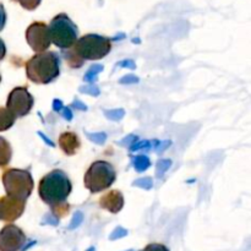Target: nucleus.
Wrapping results in <instances>:
<instances>
[{"mask_svg": "<svg viewBox=\"0 0 251 251\" xmlns=\"http://www.w3.org/2000/svg\"><path fill=\"white\" fill-rule=\"evenodd\" d=\"M172 166V161L171 159H159L157 162V169H156V176L158 178H162V176L166 174V172L171 168Z\"/></svg>", "mask_w": 251, "mask_h": 251, "instance_id": "obj_19", "label": "nucleus"}, {"mask_svg": "<svg viewBox=\"0 0 251 251\" xmlns=\"http://www.w3.org/2000/svg\"><path fill=\"white\" fill-rule=\"evenodd\" d=\"M63 102H61L60 100H53V109L55 110V112H60L61 109H63Z\"/></svg>", "mask_w": 251, "mask_h": 251, "instance_id": "obj_38", "label": "nucleus"}, {"mask_svg": "<svg viewBox=\"0 0 251 251\" xmlns=\"http://www.w3.org/2000/svg\"><path fill=\"white\" fill-rule=\"evenodd\" d=\"M104 115L109 120H114V122H119L123 119V117L125 115L124 109H110V110H104Z\"/></svg>", "mask_w": 251, "mask_h": 251, "instance_id": "obj_21", "label": "nucleus"}, {"mask_svg": "<svg viewBox=\"0 0 251 251\" xmlns=\"http://www.w3.org/2000/svg\"><path fill=\"white\" fill-rule=\"evenodd\" d=\"M59 146L61 147L64 152H65L68 156H73L76 152L78 151L81 146V142L78 140L77 135L74 134V132H63L59 137Z\"/></svg>", "mask_w": 251, "mask_h": 251, "instance_id": "obj_12", "label": "nucleus"}, {"mask_svg": "<svg viewBox=\"0 0 251 251\" xmlns=\"http://www.w3.org/2000/svg\"><path fill=\"white\" fill-rule=\"evenodd\" d=\"M15 119L16 117L7 108L0 107V131L10 129L14 125Z\"/></svg>", "mask_w": 251, "mask_h": 251, "instance_id": "obj_14", "label": "nucleus"}, {"mask_svg": "<svg viewBox=\"0 0 251 251\" xmlns=\"http://www.w3.org/2000/svg\"><path fill=\"white\" fill-rule=\"evenodd\" d=\"M60 112L66 120H69V122H70V120L73 119V112H71L70 107H63V109H61Z\"/></svg>", "mask_w": 251, "mask_h": 251, "instance_id": "obj_35", "label": "nucleus"}, {"mask_svg": "<svg viewBox=\"0 0 251 251\" xmlns=\"http://www.w3.org/2000/svg\"><path fill=\"white\" fill-rule=\"evenodd\" d=\"M26 41L32 50L36 53H43L50 46L48 26L44 22H33L26 29Z\"/></svg>", "mask_w": 251, "mask_h": 251, "instance_id": "obj_8", "label": "nucleus"}, {"mask_svg": "<svg viewBox=\"0 0 251 251\" xmlns=\"http://www.w3.org/2000/svg\"><path fill=\"white\" fill-rule=\"evenodd\" d=\"M100 206L110 213H118L124 207V196L119 190H112L100 199Z\"/></svg>", "mask_w": 251, "mask_h": 251, "instance_id": "obj_11", "label": "nucleus"}, {"mask_svg": "<svg viewBox=\"0 0 251 251\" xmlns=\"http://www.w3.org/2000/svg\"><path fill=\"white\" fill-rule=\"evenodd\" d=\"M132 185L137 186V188L150 190V189L152 188V185H153V181H152L151 178H147V176H145V178H140V179H137V180H135L134 183H132Z\"/></svg>", "mask_w": 251, "mask_h": 251, "instance_id": "obj_23", "label": "nucleus"}, {"mask_svg": "<svg viewBox=\"0 0 251 251\" xmlns=\"http://www.w3.org/2000/svg\"><path fill=\"white\" fill-rule=\"evenodd\" d=\"M152 145H153V150L157 153H162L163 151H166L169 146L172 145V142L169 140H166V141H157V140H153L152 141Z\"/></svg>", "mask_w": 251, "mask_h": 251, "instance_id": "obj_24", "label": "nucleus"}, {"mask_svg": "<svg viewBox=\"0 0 251 251\" xmlns=\"http://www.w3.org/2000/svg\"><path fill=\"white\" fill-rule=\"evenodd\" d=\"M63 56L70 68L77 69V68H81V66H82L83 60L77 55V54L75 53V50H74L73 48L65 49V50L63 51Z\"/></svg>", "mask_w": 251, "mask_h": 251, "instance_id": "obj_15", "label": "nucleus"}, {"mask_svg": "<svg viewBox=\"0 0 251 251\" xmlns=\"http://www.w3.org/2000/svg\"><path fill=\"white\" fill-rule=\"evenodd\" d=\"M82 221H83L82 212L77 211V212H76L75 215H74L73 221H71V223H70V226H69V228H70V229H74V228L78 227V226H80L81 223H82Z\"/></svg>", "mask_w": 251, "mask_h": 251, "instance_id": "obj_28", "label": "nucleus"}, {"mask_svg": "<svg viewBox=\"0 0 251 251\" xmlns=\"http://www.w3.org/2000/svg\"><path fill=\"white\" fill-rule=\"evenodd\" d=\"M34 100L26 87H16L7 97V109L15 117H26L33 107Z\"/></svg>", "mask_w": 251, "mask_h": 251, "instance_id": "obj_7", "label": "nucleus"}, {"mask_svg": "<svg viewBox=\"0 0 251 251\" xmlns=\"http://www.w3.org/2000/svg\"><path fill=\"white\" fill-rule=\"evenodd\" d=\"M71 107H74L75 109H77V110H87V105H86L85 103H82L81 100H74L73 104H71Z\"/></svg>", "mask_w": 251, "mask_h": 251, "instance_id": "obj_36", "label": "nucleus"}, {"mask_svg": "<svg viewBox=\"0 0 251 251\" xmlns=\"http://www.w3.org/2000/svg\"><path fill=\"white\" fill-rule=\"evenodd\" d=\"M152 141H147V140H144V141H137L130 147V151H140V150H150L151 149Z\"/></svg>", "mask_w": 251, "mask_h": 251, "instance_id": "obj_26", "label": "nucleus"}, {"mask_svg": "<svg viewBox=\"0 0 251 251\" xmlns=\"http://www.w3.org/2000/svg\"><path fill=\"white\" fill-rule=\"evenodd\" d=\"M117 179L114 167L105 161H96L86 172L83 183L92 194L100 193L109 188Z\"/></svg>", "mask_w": 251, "mask_h": 251, "instance_id": "obj_5", "label": "nucleus"}, {"mask_svg": "<svg viewBox=\"0 0 251 251\" xmlns=\"http://www.w3.org/2000/svg\"><path fill=\"white\" fill-rule=\"evenodd\" d=\"M51 212H53L54 217L59 218H63L70 212V205L68 202H63V203H59V205H55L51 207Z\"/></svg>", "mask_w": 251, "mask_h": 251, "instance_id": "obj_18", "label": "nucleus"}, {"mask_svg": "<svg viewBox=\"0 0 251 251\" xmlns=\"http://www.w3.org/2000/svg\"><path fill=\"white\" fill-rule=\"evenodd\" d=\"M137 141H139V137H137L136 135H129V136L124 137V139H123L119 144L122 145L123 147H129L130 149V147H131L132 145Z\"/></svg>", "mask_w": 251, "mask_h": 251, "instance_id": "obj_27", "label": "nucleus"}, {"mask_svg": "<svg viewBox=\"0 0 251 251\" xmlns=\"http://www.w3.org/2000/svg\"><path fill=\"white\" fill-rule=\"evenodd\" d=\"M5 24H6V11L4 9V5L0 4V31H2Z\"/></svg>", "mask_w": 251, "mask_h": 251, "instance_id": "obj_31", "label": "nucleus"}, {"mask_svg": "<svg viewBox=\"0 0 251 251\" xmlns=\"http://www.w3.org/2000/svg\"><path fill=\"white\" fill-rule=\"evenodd\" d=\"M12 1L19 2V4L21 5L24 9L32 11V10L37 9V7L39 6V4H41L42 0H12Z\"/></svg>", "mask_w": 251, "mask_h": 251, "instance_id": "obj_22", "label": "nucleus"}, {"mask_svg": "<svg viewBox=\"0 0 251 251\" xmlns=\"http://www.w3.org/2000/svg\"><path fill=\"white\" fill-rule=\"evenodd\" d=\"M78 91H80L81 93H85V95H90V96H93V97H97L98 95H100V88L97 87V86L95 85H87V86H82V87L78 88Z\"/></svg>", "mask_w": 251, "mask_h": 251, "instance_id": "obj_25", "label": "nucleus"}, {"mask_svg": "<svg viewBox=\"0 0 251 251\" xmlns=\"http://www.w3.org/2000/svg\"><path fill=\"white\" fill-rule=\"evenodd\" d=\"M48 31L50 42L63 50L71 48L77 41V26L66 14L56 15L49 24Z\"/></svg>", "mask_w": 251, "mask_h": 251, "instance_id": "obj_3", "label": "nucleus"}, {"mask_svg": "<svg viewBox=\"0 0 251 251\" xmlns=\"http://www.w3.org/2000/svg\"><path fill=\"white\" fill-rule=\"evenodd\" d=\"M73 49L82 60H98L109 54L112 42L107 37L90 33L78 38Z\"/></svg>", "mask_w": 251, "mask_h": 251, "instance_id": "obj_4", "label": "nucleus"}, {"mask_svg": "<svg viewBox=\"0 0 251 251\" xmlns=\"http://www.w3.org/2000/svg\"><path fill=\"white\" fill-rule=\"evenodd\" d=\"M142 251H169V250L168 248L164 247L163 244H157V243H153V244L147 245V247Z\"/></svg>", "mask_w": 251, "mask_h": 251, "instance_id": "obj_30", "label": "nucleus"}, {"mask_svg": "<svg viewBox=\"0 0 251 251\" xmlns=\"http://www.w3.org/2000/svg\"><path fill=\"white\" fill-rule=\"evenodd\" d=\"M73 190L69 176L60 169L51 171L41 179L38 186V193L42 201L50 207L66 202V199Z\"/></svg>", "mask_w": 251, "mask_h": 251, "instance_id": "obj_1", "label": "nucleus"}, {"mask_svg": "<svg viewBox=\"0 0 251 251\" xmlns=\"http://www.w3.org/2000/svg\"><path fill=\"white\" fill-rule=\"evenodd\" d=\"M0 81H1V76H0Z\"/></svg>", "mask_w": 251, "mask_h": 251, "instance_id": "obj_40", "label": "nucleus"}, {"mask_svg": "<svg viewBox=\"0 0 251 251\" xmlns=\"http://www.w3.org/2000/svg\"><path fill=\"white\" fill-rule=\"evenodd\" d=\"M5 54H6V46H5L4 41L0 38V61L5 58Z\"/></svg>", "mask_w": 251, "mask_h": 251, "instance_id": "obj_37", "label": "nucleus"}, {"mask_svg": "<svg viewBox=\"0 0 251 251\" xmlns=\"http://www.w3.org/2000/svg\"><path fill=\"white\" fill-rule=\"evenodd\" d=\"M26 243V235L21 228L7 225L0 230V251H20Z\"/></svg>", "mask_w": 251, "mask_h": 251, "instance_id": "obj_9", "label": "nucleus"}, {"mask_svg": "<svg viewBox=\"0 0 251 251\" xmlns=\"http://www.w3.org/2000/svg\"><path fill=\"white\" fill-rule=\"evenodd\" d=\"M5 191L10 198L26 201L33 190V179L29 172L24 169H9L2 176Z\"/></svg>", "mask_w": 251, "mask_h": 251, "instance_id": "obj_6", "label": "nucleus"}, {"mask_svg": "<svg viewBox=\"0 0 251 251\" xmlns=\"http://www.w3.org/2000/svg\"><path fill=\"white\" fill-rule=\"evenodd\" d=\"M132 166H134L135 171L142 173V172L147 171L151 166V161H150L149 157L146 154H139V156H135L132 158Z\"/></svg>", "mask_w": 251, "mask_h": 251, "instance_id": "obj_16", "label": "nucleus"}, {"mask_svg": "<svg viewBox=\"0 0 251 251\" xmlns=\"http://www.w3.org/2000/svg\"><path fill=\"white\" fill-rule=\"evenodd\" d=\"M12 156V150L9 142L0 136V168L9 164Z\"/></svg>", "mask_w": 251, "mask_h": 251, "instance_id": "obj_13", "label": "nucleus"}, {"mask_svg": "<svg viewBox=\"0 0 251 251\" xmlns=\"http://www.w3.org/2000/svg\"><path fill=\"white\" fill-rule=\"evenodd\" d=\"M38 135H39V136H41V137H42V140H43V141H44V142H46V144H48V145H49V146H51V147H53V146H54V144H53V142H51V141H50V140H49V139H48V137H47V135H44V134H43V132H41V131H39V132H38Z\"/></svg>", "mask_w": 251, "mask_h": 251, "instance_id": "obj_39", "label": "nucleus"}, {"mask_svg": "<svg viewBox=\"0 0 251 251\" xmlns=\"http://www.w3.org/2000/svg\"><path fill=\"white\" fill-rule=\"evenodd\" d=\"M43 223H49L51 226H58V218L54 217L53 215H46L43 218Z\"/></svg>", "mask_w": 251, "mask_h": 251, "instance_id": "obj_34", "label": "nucleus"}, {"mask_svg": "<svg viewBox=\"0 0 251 251\" xmlns=\"http://www.w3.org/2000/svg\"><path fill=\"white\" fill-rule=\"evenodd\" d=\"M85 134L88 137V140H91V141L97 145H103L107 140L105 132H85Z\"/></svg>", "mask_w": 251, "mask_h": 251, "instance_id": "obj_20", "label": "nucleus"}, {"mask_svg": "<svg viewBox=\"0 0 251 251\" xmlns=\"http://www.w3.org/2000/svg\"><path fill=\"white\" fill-rule=\"evenodd\" d=\"M126 230L125 229H123L122 227H118L117 229L114 230V232H113V234H112V237H110V239H118V238H122V237H124V235H126Z\"/></svg>", "mask_w": 251, "mask_h": 251, "instance_id": "obj_32", "label": "nucleus"}, {"mask_svg": "<svg viewBox=\"0 0 251 251\" xmlns=\"http://www.w3.org/2000/svg\"><path fill=\"white\" fill-rule=\"evenodd\" d=\"M117 66H122V68H127V69H135V63L132 60H130V59H127V60H123V61H119V63L117 64Z\"/></svg>", "mask_w": 251, "mask_h": 251, "instance_id": "obj_33", "label": "nucleus"}, {"mask_svg": "<svg viewBox=\"0 0 251 251\" xmlns=\"http://www.w3.org/2000/svg\"><path fill=\"white\" fill-rule=\"evenodd\" d=\"M26 74L32 82L41 85L50 83L60 74L58 54L54 51L36 54L26 63Z\"/></svg>", "mask_w": 251, "mask_h": 251, "instance_id": "obj_2", "label": "nucleus"}, {"mask_svg": "<svg viewBox=\"0 0 251 251\" xmlns=\"http://www.w3.org/2000/svg\"><path fill=\"white\" fill-rule=\"evenodd\" d=\"M26 201L4 196L0 199V220L5 222H14L21 217L25 211Z\"/></svg>", "mask_w": 251, "mask_h": 251, "instance_id": "obj_10", "label": "nucleus"}, {"mask_svg": "<svg viewBox=\"0 0 251 251\" xmlns=\"http://www.w3.org/2000/svg\"><path fill=\"white\" fill-rule=\"evenodd\" d=\"M103 70V66L100 65V64H96V65H92L90 69L87 70V73L85 74V76H83V80L86 81V82H95L96 80H97V76L98 74L102 73Z\"/></svg>", "mask_w": 251, "mask_h": 251, "instance_id": "obj_17", "label": "nucleus"}, {"mask_svg": "<svg viewBox=\"0 0 251 251\" xmlns=\"http://www.w3.org/2000/svg\"><path fill=\"white\" fill-rule=\"evenodd\" d=\"M139 77H137V76H135V75H126V76H124V77L123 78H120V81L119 82L122 83H124V85H134V83H137L139 82Z\"/></svg>", "mask_w": 251, "mask_h": 251, "instance_id": "obj_29", "label": "nucleus"}]
</instances>
